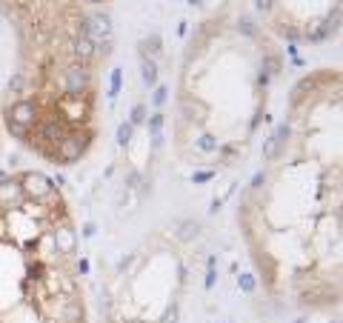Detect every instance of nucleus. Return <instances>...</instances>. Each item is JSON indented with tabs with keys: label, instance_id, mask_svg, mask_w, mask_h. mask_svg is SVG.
Returning <instances> with one entry per match:
<instances>
[{
	"label": "nucleus",
	"instance_id": "7",
	"mask_svg": "<svg viewBox=\"0 0 343 323\" xmlns=\"http://www.w3.org/2000/svg\"><path fill=\"white\" fill-rule=\"evenodd\" d=\"M0 123H3V120H0Z\"/></svg>",
	"mask_w": 343,
	"mask_h": 323
},
{
	"label": "nucleus",
	"instance_id": "4",
	"mask_svg": "<svg viewBox=\"0 0 343 323\" xmlns=\"http://www.w3.org/2000/svg\"><path fill=\"white\" fill-rule=\"evenodd\" d=\"M0 323H89L78 226L43 172L0 180Z\"/></svg>",
	"mask_w": 343,
	"mask_h": 323
},
{
	"label": "nucleus",
	"instance_id": "2",
	"mask_svg": "<svg viewBox=\"0 0 343 323\" xmlns=\"http://www.w3.org/2000/svg\"><path fill=\"white\" fill-rule=\"evenodd\" d=\"M15 37V75L0 120L54 166L89 155L112 49V0H0Z\"/></svg>",
	"mask_w": 343,
	"mask_h": 323
},
{
	"label": "nucleus",
	"instance_id": "3",
	"mask_svg": "<svg viewBox=\"0 0 343 323\" xmlns=\"http://www.w3.org/2000/svg\"><path fill=\"white\" fill-rule=\"evenodd\" d=\"M283 78L281 40L238 9L212 12L183 46L172 97V152L194 175L240 166L263 135Z\"/></svg>",
	"mask_w": 343,
	"mask_h": 323
},
{
	"label": "nucleus",
	"instance_id": "5",
	"mask_svg": "<svg viewBox=\"0 0 343 323\" xmlns=\"http://www.w3.org/2000/svg\"><path fill=\"white\" fill-rule=\"evenodd\" d=\"M197 278V246L180 229H158L112 275L106 323H177Z\"/></svg>",
	"mask_w": 343,
	"mask_h": 323
},
{
	"label": "nucleus",
	"instance_id": "6",
	"mask_svg": "<svg viewBox=\"0 0 343 323\" xmlns=\"http://www.w3.org/2000/svg\"><path fill=\"white\" fill-rule=\"evenodd\" d=\"M257 20L275 40L323 43L343 23V0H255Z\"/></svg>",
	"mask_w": 343,
	"mask_h": 323
},
{
	"label": "nucleus",
	"instance_id": "1",
	"mask_svg": "<svg viewBox=\"0 0 343 323\" xmlns=\"http://www.w3.org/2000/svg\"><path fill=\"white\" fill-rule=\"evenodd\" d=\"M238 232L278 306H343V69H315L292 86L238 201Z\"/></svg>",
	"mask_w": 343,
	"mask_h": 323
}]
</instances>
